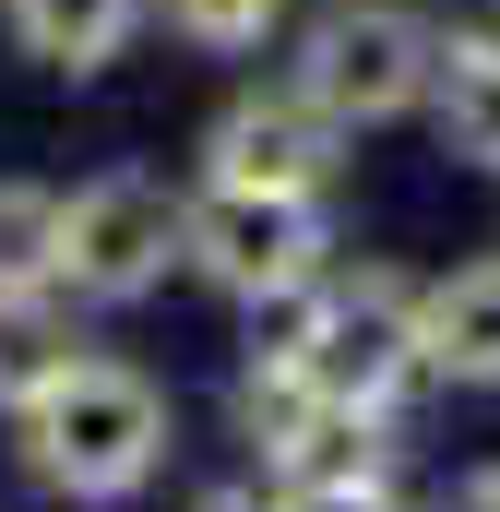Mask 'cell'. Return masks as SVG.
I'll return each mask as SVG.
<instances>
[{
	"label": "cell",
	"instance_id": "6da1fadb",
	"mask_svg": "<svg viewBox=\"0 0 500 512\" xmlns=\"http://www.w3.org/2000/svg\"><path fill=\"white\" fill-rule=\"evenodd\" d=\"M0 429H12V465H24L48 501L120 512V501H143V489L167 477V453H179V393L155 382L143 358H120V346H84L60 382L36 393V405H12Z\"/></svg>",
	"mask_w": 500,
	"mask_h": 512
},
{
	"label": "cell",
	"instance_id": "7a4b0ae2",
	"mask_svg": "<svg viewBox=\"0 0 500 512\" xmlns=\"http://www.w3.org/2000/svg\"><path fill=\"white\" fill-rule=\"evenodd\" d=\"M239 358H286L322 405L405 429V405L429 393V370H417V274L405 262H334L322 286H298L274 310H239Z\"/></svg>",
	"mask_w": 500,
	"mask_h": 512
},
{
	"label": "cell",
	"instance_id": "3957f363",
	"mask_svg": "<svg viewBox=\"0 0 500 512\" xmlns=\"http://www.w3.org/2000/svg\"><path fill=\"white\" fill-rule=\"evenodd\" d=\"M274 60H286V84L346 131V143L405 131L417 108H429V84H441L429 0H310V12L286 24V48H274Z\"/></svg>",
	"mask_w": 500,
	"mask_h": 512
},
{
	"label": "cell",
	"instance_id": "277c9868",
	"mask_svg": "<svg viewBox=\"0 0 500 512\" xmlns=\"http://www.w3.org/2000/svg\"><path fill=\"white\" fill-rule=\"evenodd\" d=\"M179 215H191V179H167V167H96V179H72L60 227H48V286L84 322L155 310L179 286Z\"/></svg>",
	"mask_w": 500,
	"mask_h": 512
},
{
	"label": "cell",
	"instance_id": "5b68a950",
	"mask_svg": "<svg viewBox=\"0 0 500 512\" xmlns=\"http://www.w3.org/2000/svg\"><path fill=\"white\" fill-rule=\"evenodd\" d=\"M346 262L334 239V203H274V191H191L179 215V274L227 310H274L298 286H322Z\"/></svg>",
	"mask_w": 500,
	"mask_h": 512
},
{
	"label": "cell",
	"instance_id": "8992f818",
	"mask_svg": "<svg viewBox=\"0 0 500 512\" xmlns=\"http://www.w3.org/2000/svg\"><path fill=\"white\" fill-rule=\"evenodd\" d=\"M358 167V143L322 120L286 72L274 84H239L215 120L191 131V191H274V203H334Z\"/></svg>",
	"mask_w": 500,
	"mask_h": 512
},
{
	"label": "cell",
	"instance_id": "52a82bcc",
	"mask_svg": "<svg viewBox=\"0 0 500 512\" xmlns=\"http://www.w3.org/2000/svg\"><path fill=\"white\" fill-rule=\"evenodd\" d=\"M155 36V0H0V48L48 84H108Z\"/></svg>",
	"mask_w": 500,
	"mask_h": 512
},
{
	"label": "cell",
	"instance_id": "ba28073f",
	"mask_svg": "<svg viewBox=\"0 0 500 512\" xmlns=\"http://www.w3.org/2000/svg\"><path fill=\"white\" fill-rule=\"evenodd\" d=\"M417 370L429 393H500V251L417 274Z\"/></svg>",
	"mask_w": 500,
	"mask_h": 512
},
{
	"label": "cell",
	"instance_id": "9c48e42d",
	"mask_svg": "<svg viewBox=\"0 0 500 512\" xmlns=\"http://www.w3.org/2000/svg\"><path fill=\"white\" fill-rule=\"evenodd\" d=\"M84 346H96V334H84V310H72L60 286H0V417L36 405Z\"/></svg>",
	"mask_w": 500,
	"mask_h": 512
},
{
	"label": "cell",
	"instance_id": "30bf717a",
	"mask_svg": "<svg viewBox=\"0 0 500 512\" xmlns=\"http://www.w3.org/2000/svg\"><path fill=\"white\" fill-rule=\"evenodd\" d=\"M310 417H322V393L298 382L286 358H239V382H227V441H239L262 477H274V465L310 441Z\"/></svg>",
	"mask_w": 500,
	"mask_h": 512
},
{
	"label": "cell",
	"instance_id": "8fae6325",
	"mask_svg": "<svg viewBox=\"0 0 500 512\" xmlns=\"http://www.w3.org/2000/svg\"><path fill=\"white\" fill-rule=\"evenodd\" d=\"M298 24V0H155V36L191 60H274Z\"/></svg>",
	"mask_w": 500,
	"mask_h": 512
},
{
	"label": "cell",
	"instance_id": "7c38bea8",
	"mask_svg": "<svg viewBox=\"0 0 500 512\" xmlns=\"http://www.w3.org/2000/svg\"><path fill=\"white\" fill-rule=\"evenodd\" d=\"M429 143H441V167H465V179H500V72H465V60H441V84H429Z\"/></svg>",
	"mask_w": 500,
	"mask_h": 512
},
{
	"label": "cell",
	"instance_id": "4fadbf2b",
	"mask_svg": "<svg viewBox=\"0 0 500 512\" xmlns=\"http://www.w3.org/2000/svg\"><path fill=\"white\" fill-rule=\"evenodd\" d=\"M48 227H60V191L0 167V286H48Z\"/></svg>",
	"mask_w": 500,
	"mask_h": 512
},
{
	"label": "cell",
	"instance_id": "5bb4252c",
	"mask_svg": "<svg viewBox=\"0 0 500 512\" xmlns=\"http://www.w3.org/2000/svg\"><path fill=\"white\" fill-rule=\"evenodd\" d=\"M429 36H441V60L500 72V0H429Z\"/></svg>",
	"mask_w": 500,
	"mask_h": 512
},
{
	"label": "cell",
	"instance_id": "9a60e30c",
	"mask_svg": "<svg viewBox=\"0 0 500 512\" xmlns=\"http://www.w3.org/2000/svg\"><path fill=\"white\" fill-rule=\"evenodd\" d=\"M274 512H417V501H405V477L381 465V477H322V489H274Z\"/></svg>",
	"mask_w": 500,
	"mask_h": 512
},
{
	"label": "cell",
	"instance_id": "2e32d148",
	"mask_svg": "<svg viewBox=\"0 0 500 512\" xmlns=\"http://www.w3.org/2000/svg\"><path fill=\"white\" fill-rule=\"evenodd\" d=\"M441 512H500V453H489V465H465V477H453V501H441Z\"/></svg>",
	"mask_w": 500,
	"mask_h": 512
},
{
	"label": "cell",
	"instance_id": "e0dca14e",
	"mask_svg": "<svg viewBox=\"0 0 500 512\" xmlns=\"http://www.w3.org/2000/svg\"><path fill=\"white\" fill-rule=\"evenodd\" d=\"M179 512H274V489H203V501H179Z\"/></svg>",
	"mask_w": 500,
	"mask_h": 512
}]
</instances>
